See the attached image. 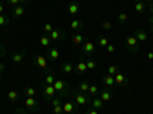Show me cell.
I'll return each instance as SVG.
<instances>
[{
  "mask_svg": "<svg viewBox=\"0 0 153 114\" xmlns=\"http://www.w3.org/2000/svg\"><path fill=\"white\" fill-rule=\"evenodd\" d=\"M54 88H55V91H57V96H60L61 99H65L66 96L71 94V88H69V84L66 81L57 79L54 82Z\"/></svg>",
  "mask_w": 153,
  "mask_h": 114,
  "instance_id": "6da1fadb",
  "label": "cell"
},
{
  "mask_svg": "<svg viewBox=\"0 0 153 114\" xmlns=\"http://www.w3.org/2000/svg\"><path fill=\"white\" fill-rule=\"evenodd\" d=\"M72 96H74V100H72V102H74L76 107H86V105L91 104V96H89V93L74 91Z\"/></svg>",
  "mask_w": 153,
  "mask_h": 114,
  "instance_id": "7a4b0ae2",
  "label": "cell"
},
{
  "mask_svg": "<svg viewBox=\"0 0 153 114\" xmlns=\"http://www.w3.org/2000/svg\"><path fill=\"white\" fill-rule=\"evenodd\" d=\"M126 47L129 49L132 53H139V50H141L139 41L135 38V35H127L126 37Z\"/></svg>",
  "mask_w": 153,
  "mask_h": 114,
  "instance_id": "3957f363",
  "label": "cell"
},
{
  "mask_svg": "<svg viewBox=\"0 0 153 114\" xmlns=\"http://www.w3.org/2000/svg\"><path fill=\"white\" fill-rule=\"evenodd\" d=\"M80 47H81V55H83V58H92V56H94V53H95V44H94V43L86 41V43H83Z\"/></svg>",
  "mask_w": 153,
  "mask_h": 114,
  "instance_id": "277c9868",
  "label": "cell"
},
{
  "mask_svg": "<svg viewBox=\"0 0 153 114\" xmlns=\"http://www.w3.org/2000/svg\"><path fill=\"white\" fill-rule=\"evenodd\" d=\"M48 35H49V38H51V41H52V43H60L61 40H65V37H66L63 28H55L52 32L48 34Z\"/></svg>",
  "mask_w": 153,
  "mask_h": 114,
  "instance_id": "5b68a950",
  "label": "cell"
},
{
  "mask_svg": "<svg viewBox=\"0 0 153 114\" xmlns=\"http://www.w3.org/2000/svg\"><path fill=\"white\" fill-rule=\"evenodd\" d=\"M42 94H43V99H45V100L51 102V100H52V99L57 96V91H55L54 85H45L43 90H42Z\"/></svg>",
  "mask_w": 153,
  "mask_h": 114,
  "instance_id": "8992f818",
  "label": "cell"
},
{
  "mask_svg": "<svg viewBox=\"0 0 153 114\" xmlns=\"http://www.w3.org/2000/svg\"><path fill=\"white\" fill-rule=\"evenodd\" d=\"M113 78H115V85H120V87H127L129 85V78H127L126 73H123V72H118Z\"/></svg>",
  "mask_w": 153,
  "mask_h": 114,
  "instance_id": "52a82bcc",
  "label": "cell"
},
{
  "mask_svg": "<svg viewBox=\"0 0 153 114\" xmlns=\"http://www.w3.org/2000/svg\"><path fill=\"white\" fill-rule=\"evenodd\" d=\"M25 107H26L29 111H38V102L34 99V97H26L25 99Z\"/></svg>",
  "mask_w": 153,
  "mask_h": 114,
  "instance_id": "ba28073f",
  "label": "cell"
},
{
  "mask_svg": "<svg viewBox=\"0 0 153 114\" xmlns=\"http://www.w3.org/2000/svg\"><path fill=\"white\" fill-rule=\"evenodd\" d=\"M25 58H26V52H25V50H20V52L12 53L11 61L14 62V64H22V62L25 61Z\"/></svg>",
  "mask_w": 153,
  "mask_h": 114,
  "instance_id": "9c48e42d",
  "label": "cell"
},
{
  "mask_svg": "<svg viewBox=\"0 0 153 114\" xmlns=\"http://www.w3.org/2000/svg\"><path fill=\"white\" fill-rule=\"evenodd\" d=\"M91 107L94 108V110H97V111H103L104 110V102L101 100L98 96H95L94 99H91Z\"/></svg>",
  "mask_w": 153,
  "mask_h": 114,
  "instance_id": "30bf717a",
  "label": "cell"
},
{
  "mask_svg": "<svg viewBox=\"0 0 153 114\" xmlns=\"http://www.w3.org/2000/svg\"><path fill=\"white\" fill-rule=\"evenodd\" d=\"M58 58H60V50L57 47H48V59L55 62L58 61Z\"/></svg>",
  "mask_w": 153,
  "mask_h": 114,
  "instance_id": "8fae6325",
  "label": "cell"
},
{
  "mask_svg": "<svg viewBox=\"0 0 153 114\" xmlns=\"http://www.w3.org/2000/svg\"><path fill=\"white\" fill-rule=\"evenodd\" d=\"M86 70H87V66H86V61H83V59L78 61V62L74 66V72H75L76 75H83Z\"/></svg>",
  "mask_w": 153,
  "mask_h": 114,
  "instance_id": "7c38bea8",
  "label": "cell"
},
{
  "mask_svg": "<svg viewBox=\"0 0 153 114\" xmlns=\"http://www.w3.org/2000/svg\"><path fill=\"white\" fill-rule=\"evenodd\" d=\"M101 82H103L107 88H112L113 85H115V78H113V76H110V75H103V76H101Z\"/></svg>",
  "mask_w": 153,
  "mask_h": 114,
  "instance_id": "4fadbf2b",
  "label": "cell"
},
{
  "mask_svg": "<svg viewBox=\"0 0 153 114\" xmlns=\"http://www.w3.org/2000/svg\"><path fill=\"white\" fill-rule=\"evenodd\" d=\"M69 26H71V29H72L74 32H81V31L84 29V26H83V23H81L80 20H71V23H69Z\"/></svg>",
  "mask_w": 153,
  "mask_h": 114,
  "instance_id": "5bb4252c",
  "label": "cell"
},
{
  "mask_svg": "<svg viewBox=\"0 0 153 114\" xmlns=\"http://www.w3.org/2000/svg\"><path fill=\"white\" fill-rule=\"evenodd\" d=\"M133 35H135V38H136V40L139 41V43H146L147 41V34L143 31V29H136L135 32H133Z\"/></svg>",
  "mask_w": 153,
  "mask_h": 114,
  "instance_id": "9a60e30c",
  "label": "cell"
},
{
  "mask_svg": "<svg viewBox=\"0 0 153 114\" xmlns=\"http://www.w3.org/2000/svg\"><path fill=\"white\" fill-rule=\"evenodd\" d=\"M75 108H76V105L72 102V100H68V102L63 104V111H65V114H72L75 111Z\"/></svg>",
  "mask_w": 153,
  "mask_h": 114,
  "instance_id": "2e32d148",
  "label": "cell"
},
{
  "mask_svg": "<svg viewBox=\"0 0 153 114\" xmlns=\"http://www.w3.org/2000/svg\"><path fill=\"white\" fill-rule=\"evenodd\" d=\"M35 64L40 67V69H48V58L43 56V55L35 56Z\"/></svg>",
  "mask_w": 153,
  "mask_h": 114,
  "instance_id": "e0dca14e",
  "label": "cell"
},
{
  "mask_svg": "<svg viewBox=\"0 0 153 114\" xmlns=\"http://www.w3.org/2000/svg\"><path fill=\"white\" fill-rule=\"evenodd\" d=\"M103 102H109V100L112 99V91H110V88H104V90H101L100 96H98Z\"/></svg>",
  "mask_w": 153,
  "mask_h": 114,
  "instance_id": "ac0fdd59",
  "label": "cell"
},
{
  "mask_svg": "<svg viewBox=\"0 0 153 114\" xmlns=\"http://www.w3.org/2000/svg\"><path fill=\"white\" fill-rule=\"evenodd\" d=\"M23 14H25V6L23 5H19V6L12 8V17L20 18V17H23Z\"/></svg>",
  "mask_w": 153,
  "mask_h": 114,
  "instance_id": "d6986e66",
  "label": "cell"
},
{
  "mask_svg": "<svg viewBox=\"0 0 153 114\" xmlns=\"http://www.w3.org/2000/svg\"><path fill=\"white\" fill-rule=\"evenodd\" d=\"M68 12H69L71 15H76L80 12V5L76 3V2H71L69 6H68Z\"/></svg>",
  "mask_w": 153,
  "mask_h": 114,
  "instance_id": "ffe728a7",
  "label": "cell"
},
{
  "mask_svg": "<svg viewBox=\"0 0 153 114\" xmlns=\"http://www.w3.org/2000/svg\"><path fill=\"white\" fill-rule=\"evenodd\" d=\"M147 5L143 2V0H135V11L136 12H146Z\"/></svg>",
  "mask_w": 153,
  "mask_h": 114,
  "instance_id": "44dd1931",
  "label": "cell"
},
{
  "mask_svg": "<svg viewBox=\"0 0 153 114\" xmlns=\"http://www.w3.org/2000/svg\"><path fill=\"white\" fill-rule=\"evenodd\" d=\"M51 44H52V41H51V38L48 34H45L43 37H40V46L43 47H51Z\"/></svg>",
  "mask_w": 153,
  "mask_h": 114,
  "instance_id": "7402d4cb",
  "label": "cell"
},
{
  "mask_svg": "<svg viewBox=\"0 0 153 114\" xmlns=\"http://www.w3.org/2000/svg\"><path fill=\"white\" fill-rule=\"evenodd\" d=\"M19 97H20L19 91H16V90H9V91H8V99H9V102H16V100H19Z\"/></svg>",
  "mask_w": 153,
  "mask_h": 114,
  "instance_id": "603a6c76",
  "label": "cell"
},
{
  "mask_svg": "<svg viewBox=\"0 0 153 114\" xmlns=\"http://www.w3.org/2000/svg\"><path fill=\"white\" fill-rule=\"evenodd\" d=\"M72 41H74V44H76V46H81V44L84 43V38H83L81 34H75V35H72Z\"/></svg>",
  "mask_w": 153,
  "mask_h": 114,
  "instance_id": "cb8c5ba5",
  "label": "cell"
},
{
  "mask_svg": "<svg viewBox=\"0 0 153 114\" xmlns=\"http://www.w3.org/2000/svg\"><path fill=\"white\" fill-rule=\"evenodd\" d=\"M57 79H55V76L52 75V73H46V76H45V84L46 85H54V82H55Z\"/></svg>",
  "mask_w": 153,
  "mask_h": 114,
  "instance_id": "d4e9b609",
  "label": "cell"
},
{
  "mask_svg": "<svg viewBox=\"0 0 153 114\" xmlns=\"http://www.w3.org/2000/svg\"><path fill=\"white\" fill-rule=\"evenodd\" d=\"M86 66H87V70H95L97 66H98V62L95 59H92V58H89V59H86Z\"/></svg>",
  "mask_w": 153,
  "mask_h": 114,
  "instance_id": "484cf974",
  "label": "cell"
},
{
  "mask_svg": "<svg viewBox=\"0 0 153 114\" xmlns=\"http://www.w3.org/2000/svg\"><path fill=\"white\" fill-rule=\"evenodd\" d=\"M74 66H75V64H72V62H65L61 69H63V72H65V73H68V75H69V73H72V72H74Z\"/></svg>",
  "mask_w": 153,
  "mask_h": 114,
  "instance_id": "4316f807",
  "label": "cell"
},
{
  "mask_svg": "<svg viewBox=\"0 0 153 114\" xmlns=\"http://www.w3.org/2000/svg\"><path fill=\"white\" fill-rule=\"evenodd\" d=\"M127 20H129V15H127L126 12H121V14L118 15V18H117L118 24H126V23H127Z\"/></svg>",
  "mask_w": 153,
  "mask_h": 114,
  "instance_id": "83f0119b",
  "label": "cell"
},
{
  "mask_svg": "<svg viewBox=\"0 0 153 114\" xmlns=\"http://www.w3.org/2000/svg\"><path fill=\"white\" fill-rule=\"evenodd\" d=\"M78 91H81V93H89V82H86V81L80 82V85H78Z\"/></svg>",
  "mask_w": 153,
  "mask_h": 114,
  "instance_id": "f1b7e54d",
  "label": "cell"
},
{
  "mask_svg": "<svg viewBox=\"0 0 153 114\" xmlns=\"http://www.w3.org/2000/svg\"><path fill=\"white\" fill-rule=\"evenodd\" d=\"M100 94V90H98V87L97 85H89V96H98Z\"/></svg>",
  "mask_w": 153,
  "mask_h": 114,
  "instance_id": "f546056e",
  "label": "cell"
},
{
  "mask_svg": "<svg viewBox=\"0 0 153 114\" xmlns=\"http://www.w3.org/2000/svg\"><path fill=\"white\" fill-rule=\"evenodd\" d=\"M35 88L34 87H26L25 88V94H26V97H34L35 96Z\"/></svg>",
  "mask_w": 153,
  "mask_h": 114,
  "instance_id": "4dcf8cb0",
  "label": "cell"
},
{
  "mask_svg": "<svg viewBox=\"0 0 153 114\" xmlns=\"http://www.w3.org/2000/svg\"><path fill=\"white\" fill-rule=\"evenodd\" d=\"M97 43H98V46H101V47H106L107 44H109V40L106 37H98L97 38Z\"/></svg>",
  "mask_w": 153,
  "mask_h": 114,
  "instance_id": "1f68e13d",
  "label": "cell"
},
{
  "mask_svg": "<svg viewBox=\"0 0 153 114\" xmlns=\"http://www.w3.org/2000/svg\"><path fill=\"white\" fill-rule=\"evenodd\" d=\"M106 73L110 75V76H115V75L118 73V67H117V66H109V67L106 69Z\"/></svg>",
  "mask_w": 153,
  "mask_h": 114,
  "instance_id": "d6a6232c",
  "label": "cell"
},
{
  "mask_svg": "<svg viewBox=\"0 0 153 114\" xmlns=\"http://www.w3.org/2000/svg\"><path fill=\"white\" fill-rule=\"evenodd\" d=\"M51 104H52V107H58V105H63V99L60 96H55L52 100H51Z\"/></svg>",
  "mask_w": 153,
  "mask_h": 114,
  "instance_id": "836d02e7",
  "label": "cell"
},
{
  "mask_svg": "<svg viewBox=\"0 0 153 114\" xmlns=\"http://www.w3.org/2000/svg\"><path fill=\"white\" fill-rule=\"evenodd\" d=\"M9 24V18L5 17L3 14H0V26H8Z\"/></svg>",
  "mask_w": 153,
  "mask_h": 114,
  "instance_id": "e575fe53",
  "label": "cell"
},
{
  "mask_svg": "<svg viewBox=\"0 0 153 114\" xmlns=\"http://www.w3.org/2000/svg\"><path fill=\"white\" fill-rule=\"evenodd\" d=\"M43 31H45V34H51V32L54 31L52 24H51V23H45V26H43Z\"/></svg>",
  "mask_w": 153,
  "mask_h": 114,
  "instance_id": "d590c367",
  "label": "cell"
},
{
  "mask_svg": "<svg viewBox=\"0 0 153 114\" xmlns=\"http://www.w3.org/2000/svg\"><path fill=\"white\" fill-rule=\"evenodd\" d=\"M52 114H65V111H63V105L54 107V110H52Z\"/></svg>",
  "mask_w": 153,
  "mask_h": 114,
  "instance_id": "8d00e7d4",
  "label": "cell"
},
{
  "mask_svg": "<svg viewBox=\"0 0 153 114\" xmlns=\"http://www.w3.org/2000/svg\"><path fill=\"white\" fill-rule=\"evenodd\" d=\"M106 50H107L109 53H115V52H117V47H115L113 44H110V43H109V44L106 46Z\"/></svg>",
  "mask_w": 153,
  "mask_h": 114,
  "instance_id": "74e56055",
  "label": "cell"
},
{
  "mask_svg": "<svg viewBox=\"0 0 153 114\" xmlns=\"http://www.w3.org/2000/svg\"><path fill=\"white\" fill-rule=\"evenodd\" d=\"M101 26H103V29H106V31H110L112 29V23L110 21H103V23H101Z\"/></svg>",
  "mask_w": 153,
  "mask_h": 114,
  "instance_id": "f35d334b",
  "label": "cell"
},
{
  "mask_svg": "<svg viewBox=\"0 0 153 114\" xmlns=\"http://www.w3.org/2000/svg\"><path fill=\"white\" fill-rule=\"evenodd\" d=\"M5 53H6V49H5V46H3L2 43H0V58H3Z\"/></svg>",
  "mask_w": 153,
  "mask_h": 114,
  "instance_id": "ab89813d",
  "label": "cell"
},
{
  "mask_svg": "<svg viewBox=\"0 0 153 114\" xmlns=\"http://www.w3.org/2000/svg\"><path fill=\"white\" fill-rule=\"evenodd\" d=\"M8 3L14 8V6H19L20 5V0H8Z\"/></svg>",
  "mask_w": 153,
  "mask_h": 114,
  "instance_id": "60d3db41",
  "label": "cell"
},
{
  "mask_svg": "<svg viewBox=\"0 0 153 114\" xmlns=\"http://www.w3.org/2000/svg\"><path fill=\"white\" fill-rule=\"evenodd\" d=\"M86 114H100V111H97V110H94V108H89V110L86 111Z\"/></svg>",
  "mask_w": 153,
  "mask_h": 114,
  "instance_id": "b9f144b4",
  "label": "cell"
},
{
  "mask_svg": "<svg viewBox=\"0 0 153 114\" xmlns=\"http://www.w3.org/2000/svg\"><path fill=\"white\" fill-rule=\"evenodd\" d=\"M16 114H28V113H26V111H23L22 108H17V110H16Z\"/></svg>",
  "mask_w": 153,
  "mask_h": 114,
  "instance_id": "7bdbcfd3",
  "label": "cell"
},
{
  "mask_svg": "<svg viewBox=\"0 0 153 114\" xmlns=\"http://www.w3.org/2000/svg\"><path fill=\"white\" fill-rule=\"evenodd\" d=\"M147 9H149V12H150V15H153V3H152V5H149V8H147Z\"/></svg>",
  "mask_w": 153,
  "mask_h": 114,
  "instance_id": "ee69618b",
  "label": "cell"
},
{
  "mask_svg": "<svg viewBox=\"0 0 153 114\" xmlns=\"http://www.w3.org/2000/svg\"><path fill=\"white\" fill-rule=\"evenodd\" d=\"M147 58H149L150 61H153V52H149V53H147Z\"/></svg>",
  "mask_w": 153,
  "mask_h": 114,
  "instance_id": "f6af8a7d",
  "label": "cell"
},
{
  "mask_svg": "<svg viewBox=\"0 0 153 114\" xmlns=\"http://www.w3.org/2000/svg\"><path fill=\"white\" fill-rule=\"evenodd\" d=\"M143 2H144L146 5H152V3H153V0H143Z\"/></svg>",
  "mask_w": 153,
  "mask_h": 114,
  "instance_id": "bcb514c9",
  "label": "cell"
},
{
  "mask_svg": "<svg viewBox=\"0 0 153 114\" xmlns=\"http://www.w3.org/2000/svg\"><path fill=\"white\" fill-rule=\"evenodd\" d=\"M149 23H150V24L153 23V15H150V17H149Z\"/></svg>",
  "mask_w": 153,
  "mask_h": 114,
  "instance_id": "7dc6e473",
  "label": "cell"
},
{
  "mask_svg": "<svg viewBox=\"0 0 153 114\" xmlns=\"http://www.w3.org/2000/svg\"><path fill=\"white\" fill-rule=\"evenodd\" d=\"M28 2H29V0H20V3H22V5H25V3H28Z\"/></svg>",
  "mask_w": 153,
  "mask_h": 114,
  "instance_id": "c3c4849f",
  "label": "cell"
},
{
  "mask_svg": "<svg viewBox=\"0 0 153 114\" xmlns=\"http://www.w3.org/2000/svg\"><path fill=\"white\" fill-rule=\"evenodd\" d=\"M150 31H152V32H153V23H152V26H150Z\"/></svg>",
  "mask_w": 153,
  "mask_h": 114,
  "instance_id": "681fc988",
  "label": "cell"
},
{
  "mask_svg": "<svg viewBox=\"0 0 153 114\" xmlns=\"http://www.w3.org/2000/svg\"><path fill=\"white\" fill-rule=\"evenodd\" d=\"M0 82H2V75H0Z\"/></svg>",
  "mask_w": 153,
  "mask_h": 114,
  "instance_id": "f907efd6",
  "label": "cell"
}]
</instances>
